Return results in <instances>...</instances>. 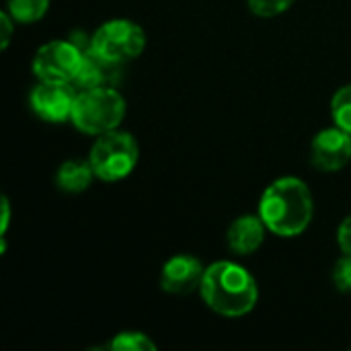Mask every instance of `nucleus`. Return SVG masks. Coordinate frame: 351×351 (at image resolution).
I'll list each match as a JSON object with an SVG mask.
<instances>
[{"instance_id":"nucleus-4","label":"nucleus","mask_w":351,"mask_h":351,"mask_svg":"<svg viewBox=\"0 0 351 351\" xmlns=\"http://www.w3.org/2000/svg\"><path fill=\"white\" fill-rule=\"evenodd\" d=\"M95 177L103 181H119L128 177L138 162V144L134 136L125 132L101 134L95 142L88 158Z\"/></svg>"},{"instance_id":"nucleus-6","label":"nucleus","mask_w":351,"mask_h":351,"mask_svg":"<svg viewBox=\"0 0 351 351\" xmlns=\"http://www.w3.org/2000/svg\"><path fill=\"white\" fill-rule=\"evenodd\" d=\"M84 58V49L74 41H49L41 45L33 58V74L41 82H66L72 84L80 64Z\"/></svg>"},{"instance_id":"nucleus-16","label":"nucleus","mask_w":351,"mask_h":351,"mask_svg":"<svg viewBox=\"0 0 351 351\" xmlns=\"http://www.w3.org/2000/svg\"><path fill=\"white\" fill-rule=\"evenodd\" d=\"M249 8L259 16H276L292 6L294 0H247Z\"/></svg>"},{"instance_id":"nucleus-10","label":"nucleus","mask_w":351,"mask_h":351,"mask_svg":"<svg viewBox=\"0 0 351 351\" xmlns=\"http://www.w3.org/2000/svg\"><path fill=\"white\" fill-rule=\"evenodd\" d=\"M121 64L109 62L105 58H101L95 49L84 47V58L80 64V70L74 78V86L80 90L86 88H99V86H113V82L117 80V70Z\"/></svg>"},{"instance_id":"nucleus-1","label":"nucleus","mask_w":351,"mask_h":351,"mask_svg":"<svg viewBox=\"0 0 351 351\" xmlns=\"http://www.w3.org/2000/svg\"><path fill=\"white\" fill-rule=\"evenodd\" d=\"M315 204L304 181L286 177L271 183L259 204V216L265 226L280 237L302 234L313 220Z\"/></svg>"},{"instance_id":"nucleus-8","label":"nucleus","mask_w":351,"mask_h":351,"mask_svg":"<svg viewBox=\"0 0 351 351\" xmlns=\"http://www.w3.org/2000/svg\"><path fill=\"white\" fill-rule=\"evenodd\" d=\"M351 160V134L337 128L323 130L313 140V165L325 173L339 171Z\"/></svg>"},{"instance_id":"nucleus-9","label":"nucleus","mask_w":351,"mask_h":351,"mask_svg":"<svg viewBox=\"0 0 351 351\" xmlns=\"http://www.w3.org/2000/svg\"><path fill=\"white\" fill-rule=\"evenodd\" d=\"M206 269L191 255H177L169 259L160 274V286L169 294H189L202 286Z\"/></svg>"},{"instance_id":"nucleus-7","label":"nucleus","mask_w":351,"mask_h":351,"mask_svg":"<svg viewBox=\"0 0 351 351\" xmlns=\"http://www.w3.org/2000/svg\"><path fill=\"white\" fill-rule=\"evenodd\" d=\"M74 84L66 82H41L31 93V109L37 117L49 123H60L72 117V107L76 101Z\"/></svg>"},{"instance_id":"nucleus-19","label":"nucleus","mask_w":351,"mask_h":351,"mask_svg":"<svg viewBox=\"0 0 351 351\" xmlns=\"http://www.w3.org/2000/svg\"><path fill=\"white\" fill-rule=\"evenodd\" d=\"M12 16L8 14V12H2L0 14V29H2V35H0V45H2V49H6L8 47V41H10V35H12Z\"/></svg>"},{"instance_id":"nucleus-17","label":"nucleus","mask_w":351,"mask_h":351,"mask_svg":"<svg viewBox=\"0 0 351 351\" xmlns=\"http://www.w3.org/2000/svg\"><path fill=\"white\" fill-rule=\"evenodd\" d=\"M333 284L339 292L343 294H350L351 292V255L341 257L337 263H335V269H333Z\"/></svg>"},{"instance_id":"nucleus-18","label":"nucleus","mask_w":351,"mask_h":351,"mask_svg":"<svg viewBox=\"0 0 351 351\" xmlns=\"http://www.w3.org/2000/svg\"><path fill=\"white\" fill-rule=\"evenodd\" d=\"M337 241H339V247L346 255H351V216H348L341 226H339V232H337Z\"/></svg>"},{"instance_id":"nucleus-2","label":"nucleus","mask_w":351,"mask_h":351,"mask_svg":"<svg viewBox=\"0 0 351 351\" xmlns=\"http://www.w3.org/2000/svg\"><path fill=\"white\" fill-rule=\"evenodd\" d=\"M202 296L206 304L228 319L243 317L253 311L257 302V284L253 276L230 261L210 265L202 280Z\"/></svg>"},{"instance_id":"nucleus-20","label":"nucleus","mask_w":351,"mask_h":351,"mask_svg":"<svg viewBox=\"0 0 351 351\" xmlns=\"http://www.w3.org/2000/svg\"><path fill=\"white\" fill-rule=\"evenodd\" d=\"M8 222H10V204H8V199L4 197V199H2V222H0V234H2V237L6 234Z\"/></svg>"},{"instance_id":"nucleus-3","label":"nucleus","mask_w":351,"mask_h":351,"mask_svg":"<svg viewBox=\"0 0 351 351\" xmlns=\"http://www.w3.org/2000/svg\"><path fill=\"white\" fill-rule=\"evenodd\" d=\"M125 115V101L115 86L86 88L76 95L72 107L74 125L90 136L113 132Z\"/></svg>"},{"instance_id":"nucleus-5","label":"nucleus","mask_w":351,"mask_h":351,"mask_svg":"<svg viewBox=\"0 0 351 351\" xmlns=\"http://www.w3.org/2000/svg\"><path fill=\"white\" fill-rule=\"evenodd\" d=\"M146 45L144 31L125 19H115L99 27L90 39V49H95L101 58L123 64L128 60H134L142 53Z\"/></svg>"},{"instance_id":"nucleus-13","label":"nucleus","mask_w":351,"mask_h":351,"mask_svg":"<svg viewBox=\"0 0 351 351\" xmlns=\"http://www.w3.org/2000/svg\"><path fill=\"white\" fill-rule=\"evenodd\" d=\"M49 0H8V14L16 23H35L45 16Z\"/></svg>"},{"instance_id":"nucleus-15","label":"nucleus","mask_w":351,"mask_h":351,"mask_svg":"<svg viewBox=\"0 0 351 351\" xmlns=\"http://www.w3.org/2000/svg\"><path fill=\"white\" fill-rule=\"evenodd\" d=\"M107 348L111 351H156V346L150 341L148 335L136 331L119 333Z\"/></svg>"},{"instance_id":"nucleus-11","label":"nucleus","mask_w":351,"mask_h":351,"mask_svg":"<svg viewBox=\"0 0 351 351\" xmlns=\"http://www.w3.org/2000/svg\"><path fill=\"white\" fill-rule=\"evenodd\" d=\"M265 228L261 216H241L228 228V247L237 255H251L263 245Z\"/></svg>"},{"instance_id":"nucleus-12","label":"nucleus","mask_w":351,"mask_h":351,"mask_svg":"<svg viewBox=\"0 0 351 351\" xmlns=\"http://www.w3.org/2000/svg\"><path fill=\"white\" fill-rule=\"evenodd\" d=\"M93 177H95V171H93L90 162L68 160L60 167V171L56 175V183L66 193H80L90 187Z\"/></svg>"},{"instance_id":"nucleus-14","label":"nucleus","mask_w":351,"mask_h":351,"mask_svg":"<svg viewBox=\"0 0 351 351\" xmlns=\"http://www.w3.org/2000/svg\"><path fill=\"white\" fill-rule=\"evenodd\" d=\"M331 115L335 125L351 134V84L339 88L331 101Z\"/></svg>"}]
</instances>
